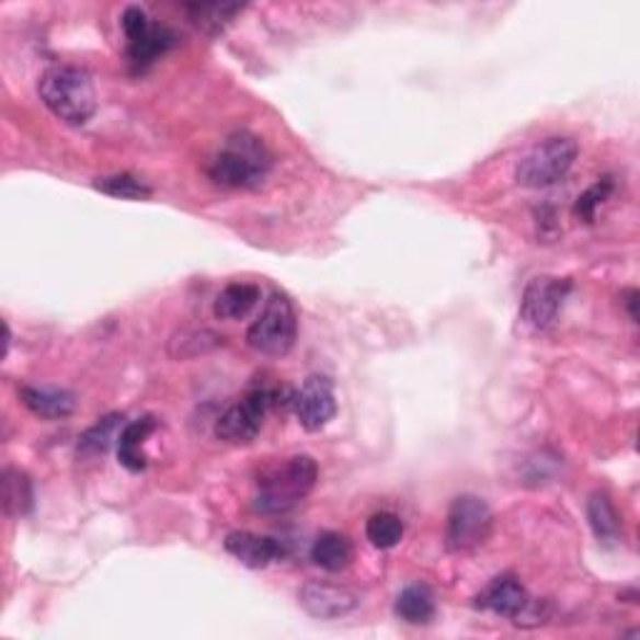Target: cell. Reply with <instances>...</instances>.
<instances>
[{
  "label": "cell",
  "instance_id": "cell-1",
  "mask_svg": "<svg viewBox=\"0 0 640 640\" xmlns=\"http://www.w3.org/2000/svg\"><path fill=\"white\" fill-rule=\"evenodd\" d=\"M273 168V156L258 136L238 130L226 138L224 148L210 160L208 175L220 188L251 191L258 188Z\"/></svg>",
  "mask_w": 640,
  "mask_h": 640
},
{
  "label": "cell",
  "instance_id": "cell-15",
  "mask_svg": "<svg viewBox=\"0 0 640 640\" xmlns=\"http://www.w3.org/2000/svg\"><path fill=\"white\" fill-rule=\"evenodd\" d=\"M310 560L318 568H323L328 573H341L351 565L353 560V544L345 533L325 530L316 538L313 548H310Z\"/></svg>",
  "mask_w": 640,
  "mask_h": 640
},
{
  "label": "cell",
  "instance_id": "cell-16",
  "mask_svg": "<svg viewBox=\"0 0 640 640\" xmlns=\"http://www.w3.org/2000/svg\"><path fill=\"white\" fill-rule=\"evenodd\" d=\"M175 33L165 25L153 23L146 35H140L138 41L128 43V64L136 70H146L150 64H156L160 56H165L168 50L175 46Z\"/></svg>",
  "mask_w": 640,
  "mask_h": 640
},
{
  "label": "cell",
  "instance_id": "cell-18",
  "mask_svg": "<svg viewBox=\"0 0 640 640\" xmlns=\"http://www.w3.org/2000/svg\"><path fill=\"white\" fill-rule=\"evenodd\" d=\"M396 616L411 626H425L435 618V595L423 583H413L396 598Z\"/></svg>",
  "mask_w": 640,
  "mask_h": 640
},
{
  "label": "cell",
  "instance_id": "cell-12",
  "mask_svg": "<svg viewBox=\"0 0 640 640\" xmlns=\"http://www.w3.org/2000/svg\"><path fill=\"white\" fill-rule=\"evenodd\" d=\"M224 546L230 556L240 560L243 565L253 568V571L268 568L275 560L286 556V548H283L281 540H275L271 536H258V533L251 530L228 533Z\"/></svg>",
  "mask_w": 640,
  "mask_h": 640
},
{
  "label": "cell",
  "instance_id": "cell-9",
  "mask_svg": "<svg viewBox=\"0 0 640 640\" xmlns=\"http://www.w3.org/2000/svg\"><path fill=\"white\" fill-rule=\"evenodd\" d=\"M338 411L333 384L325 376H308L304 388L293 393V413L308 433L323 431Z\"/></svg>",
  "mask_w": 640,
  "mask_h": 640
},
{
  "label": "cell",
  "instance_id": "cell-3",
  "mask_svg": "<svg viewBox=\"0 0 640 640\" xmlns=\"http://www.w3.org/2000/svg\"><path fill=\"white\" fill-rule=\"evenodd\" d=\"M318 483V464L310 456H293L258 478L253 508L263 515H283L298 508Z\"/></svg>",
  "mask_w": 640,
  "mask_h": 640
},
{
  "label": "cell",
  "instance_id": "cell-13",
  "mask_svg": "<svg viewBox=\"0 0 640 640\" xmlns=\"http://www.w3.org/2000/svg\"><path fill=\"white\" fill-rule=\"evenodd\" d=\"M21 398L33 415L46 418V421H64L76 411V396L66 388L23 386Z\"/></svg>",
  "mask_w": 640,
  "mask_h": 640
},
{
  "label": "cell",
  "instance_id": "cell-20",
  "mask_svg": "<svg viewBox=\"0 0 640 640\" xmlns=\"http://www.w3.org/2000/svg\"><path fill=\"white\" fill-rule=\"evenodd\" d=\"M588 523L601 544H616L620 538V515L608 493H593L588 498Z\"/></svg>",
  "mask_w": 640,
  "mask_h": 640
},
{
  "label": "cell",
  "instance_id": "cell-10",
  "mask_svg": "<svg viewBox=\"0 0 640 640\" xmlns=\"http://www.w3.org/2000/svg\"><path fill=\"white\" fill-rule=\"evenodd\" d=\"M476 606L491 610L495 616L518 620L523 613L530 608V595L518 578L505 573L493 578V581L485 585L483 593L476 598Z\"/></svg>",
  "mask_w": 640,
  "mask_h": 640
},
{
  "label": "cell",
  "instance_id": "cell-24",
  "mask_svg": "<svg viewBox=\"0 0 640 640\" xmlns=\"http://www.w3.org/2000/svg\"><path fill=\"white\" fill-rule=\"evenodd\" d=\"M185 11L191 13L193 23L208 33H220L233 21V15L243 11V5H226V3H195Z\"/></svg>",
  "mask_w": 640,
  "mask_h": 640
},
{
  "label": "cell",
  "instance_id": "cell-4",
  "mask_svg": "<svg viewBox=\"0 0 640 640\" xmlns=\"http://www.w3.org/2000/svg\"><path fill=\"white\" fill-rule=\"evenodd\" d=\"M298 338V316L286 293L273 290L271 298L265 300L263 313L258 316L251 328H248L245 341L255 353L268 355V358H281L290 353Z\"/></svg>",
  "mask_w": 640,
  "mask_h": 640
},
{
  "label": "cell",
  "instance_id": "cell-11",
  "mask_svg": "<svg viewBox=\"0 0 640 640\" xmlns=\"http://www.w3.org/2000/svg\"><path fill=\"white\" fill-rule=\"evenodd\" d=\"M298 601L308 616L313 618H341L358 606V595L341 585L323 583V581H310L298 593Z\"/></svg>",
  "mask_w": 640,
  "mask_h": 640
},
{
  "label": "cell",
  "instance_id": "cell-5",
  "mask_svg": "<svg viewBox=\"0 0 640 640\" xmlns=\"http://www.w3.org/2000/svg\"><path fill=\"white\" fill-rule=\"evenodd\" d=\"M278 388H268V386H258L248 393L240 403L230 405L228 411L218 418L216 423V435L224 443H230V446H248V443L255 441V435L261 433L265 415H268L273 408H281V403L290 405L288 400H281L283 396Z\"/></svg>",
  "mask_w": 640,
  "mask_h": 640
},
{
  "label": "cell",
  "instance_id": "cell-17",
  "mask_svg": "<svg viewBox=\"0 0 640 640\" xmlns=\"http://www.w3.org/2000/svg\"><path fill=\"white\" fill-rule=\"evenodd\" d=\"M261 300V288L255 283H228L213 304V316L220 320L245 318Z\"/></svg>",
  "mask_w": 640,
  "mask_h": 640
},
{
  "label": "cell",
  "instance_id": "cell-26",
  "mask_svg": "<svg viewBox=\"0 0 640 640\" xmlns=\"http://www.w3.org/2000/svg\"><path fill=\"white\" fill-rule=\"evenodd\" d=\"M636 304H638V290L636 288H630L626 290V306H628V313H630V320H638V313H636Z\"/></svg>",
  "mask_w": 640,
  "mask_h": 640
},
{
  "label": "cell",
  "instance_id": "cell-22",
  "mask_svg": "<svg viewBox=\"0 0 640 640\" xmlns=\"http://www.w3.org/2000/svg\"><path fill=\"white\" fill-rule=\"evenodd\" d=\"M123 431V415H105L98 421L93 428H88L80 435L78 450L83 453H105L111 448V443H118V435Z\"/></svg>",
  "mask_w": 640,
  "mask_h": 640
},
{
  "label": "cell",
  "instance_id": "cell-19",
  "mask_svg": "<svg viewBox=\"0 0 640 640\" xmlns=\"http://www.w3.org/2000/svg\"><path fill=\"white\" fill-rule=\"evenodd\" d=\"M3 511L8 518H21L33 511V483L23 470H3Z\"/></svg>",
  "mask_w": 640,
  "mask_h": 640
},
{
  "label": "cell",
  "instance_id": "cell-2",
  "mask_svg": "<svg viewBox=\"0 0 640 640\" xmlns=\"http://www.w3.org/2000/svg\"><path fill=\"white\" fill-rule=\"evenodd\" d=\"M41 101L68 126H85L98 111V93L88 70L78 66H53L41 76Z\"/></svg>",
  "mask_w": 640,
  "mask_h": 640
},
{
  "label": "cell",
  "instance_id": "cell-25",
  "mask_svg": "<svg viewBox=\"0 0 640 640\" xmlns=\"http://www.w3.org/2000/svg\"><path fill=\"white\" fill-rule=\"evenodd\" d=\"M613 191V181L610 178H601L598 183L591 185L588 191L581 193V198H578L575 203V213L581 216L585 224H593L595 220V210H598V206L603 201H608V195Z\"/></svg>",
  "mask_w": 640,
  "mask_h": 640
},
{
  "label": "cell",
  "instance_id": "cell-6",
  "mask_svg": "<svg viewBox=\"0 0 640 640\" xmlns=\"http://www.w3.org/2000/svg\"><path fill=\"white\" fill-rule=\"evenodd\" d=\"M578 158V144L573 138H546L521 158L515 168V183L523 188H550L571 173Z\"/></svg>",
  "mask_w": 640,
  "mask_h": 640
},
{
  "label": "cell",
  "instance_id": "cell-23",
  "mask_svg": "<svg viewBox=\"0 0 640 640\" xmlns=\"http://www.w3.org/2000/svg\"><path fill=\"white\" fill-rule=\"evenodd\" d=\"M95 191H101L105 195H113V198L123 201H146L150 198V185H146L140 178L130 173H118V175H105L95 181Z\"/></svg>",
  "mask_w": 640,
  "mask_h": 640
},
{
  "label": "cell",
  "instance_id": "cell-14",
  "mask_svg": "<svg viewBox=\"0 0 640 640\" xmlns=\"http://www.w3.org/2000/svg\"><path fill=\"white\" fill-rule=\"evenodd\" d=\"M158 428L156 418H138L128 425H123V431L118 435V460L123 468H128L130 473H144L148 466V456H146V441L150 438V433Z\"/></svg>",
  "mask_w": 640,
  "mask_h": 640
},
{
  "label": "cell",
  "instance_id": "cell-7",
  "mask_svg": "<svg viewBox=\"0 0 640 640\" xmlns=\"http://www.w3.org/2000/svg\"><path fill=\"white\" fill-rule=\"evenodd\" d=\"M493 513L478 495H458L446 518V548L450 553H470L491 538Z\"/></svg>",
  "mask_w": 640,
  "mask_h": 640
},
{
  "label": "cell",
  "instance_id": "cell-8",
  "mask_svg": "<svg viewBox=\"0 0 640 640\" xmlns=\"http://www.w3.org/2000/svg\"><path fill=\"white\" fill-rule=\"evenodd\" d=\"M571 288L573 283L568 278H550V275L533 278L526 290H523L521 300L523 320L536 328V331H548V328L558 320L560 308H563V300L568 298Z\"/></svg>",
  "mask_w": 640,
  "mask_h": 640
},
{
  "label": "cell",
  "instance_id": "cell-21",
  "mask_svg": "<svg viewBox=\"0 0 640 640\" xmlns=\"http://www.w3.org/2000/svg\"><path fill=\"white\" fill-rule=\"evenodd\" d=\"M405 523L400 521V515L390 511L373 513L366 523V538L370 540V546H376L380 550L396 548L400 540H403Z\"/></svg>",
  "mask_w": 640,
  "mask_h": 640
}]
</instances>
